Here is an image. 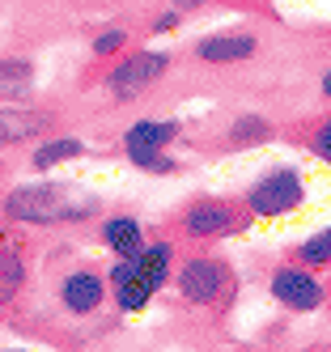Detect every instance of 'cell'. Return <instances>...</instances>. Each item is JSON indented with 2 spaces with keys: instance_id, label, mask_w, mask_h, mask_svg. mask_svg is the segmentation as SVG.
I'll use <instances>...</instances> for the list:
<instances>
[{
  "instance_id": "cell-1",
  "label": "cell",
  "mask_w": 331,
  "mask_h": 352,
  "mask_svg": "<svg viewBox=\"0 0 331 352\" xmlns=\"http://www.w3.org/2000/svg\"><path fill=\"white\" fill-rule=\"evenodd\" d=\"M174 289L178 297L195 310H213L229 297L234 289V272H229L225 259H213V255H191L174 267Z\"/></svg>"
},
{
  "instance_id": "cell-2",
  "label": "cell",
  "mask_w": 331,
  "mask_h": 352,
  "mask_svg": "<svg viewBox=\"0 0 331 352\" xmlns=\"http://www.w3.org/2000/svg\"><path fill=\"white\" fill-rule=\"evenodd\" d=\"M255 217L246 204H238V199H195V204H187L183 212H178V234L191 238V242H213V238H229L246 230Z\"/></svg>"
},
{
  "instance_id": "cell-3",
  "label": "cell",
  "mask_w": 331,
  "mask_h": 352,
  "mask_svg": "<svg viewBox=\"0 0 331 352\" xmlns=\"http://www.w3.org/2000/svg\"><path fill=\"white\" fill-rule=\"evenodd\" d=\"M76 208L64 183H25L5 195V217L21 225H56V221H76Z\"/></svg>"
},
{
  "instance_id": "cell-4",
  "label": "cell",
  "mask_w": 331,
  "mask_h": 352,
  "mask_svg": "<svg viewBox=\"0 0 331 352\" xmlns=\"http://www.w3.org/2000/svg\"><path fill=\"white\" fill-rule=\"evenodd\" d=\"M306 199V183H301V170L293 166H276L268 170L264 179H255L242 204L250 208L255 221H276V217H289L297 204Z\"/></svg>"
},
{
  "instance_id": "cell-5",
  "label": "cell",
  "mask_w": 331,
  "mask_h": 352,
  "mask_svg": "<svg viewBox=\"0 0 331 352\" xmlns=\"http://www.w3.org/2000/svg\"><path fill=\"white\" fill-rule=\"evenodd\" d=\"M272 297L285 306L289 314H314L323 301H327V285H323V276L319 267H306V263H280L272 272V280H268Z\"/></svg>"
},
{
  "instance_id": "cell-6",
  "label": "cell",
  "mask_w": 331,
  "mask_h": 352,
  "mask_svg": "<svg viewBox=\"0 0 331 352\" xmlns=\"http://www.w3.org/2000/svg\"><path fill=\"white\" fill-rule=\"evenodd\" d=\"M166 68H170V56L166 52H127V56L115 60V68L102 81H107V89H111L115 102H136L140 94L153 89V81H158Z\"/></svg>"
},
{
  "instance_id": "cell-7",
  "label": "cell",
  "mask_w": 331,
  "mask_h": 352,
  "mask_svg": "<svg viewBox=\"0 0 331 352\" xmlns=\"http://www.w3.org/2000/svg\"><path fill=\"white\" fill-rule=\"evenodd\" d=\"M107 293H111L107 276H98L89 267H76V272H68L60 280V306L68 314H76V318H85V314H94L102 301H107Z\"/></svg>"
},
{
  "instance_id": "cell-8",
  "label": "cell",
  "mask_w": 331,
  "mask_h": 352,
  "mask_svg": "<svg viewBox=\"0 0 331 352\" xmlns=\"http://www.w3.org/2000/svg\"><path fill=\"white\" fill-rule=\"evenodd\" d=\"M259 52V38L246 34V30H229V34H209L191 47V56L200 64H238V60H250Z\"/></svg>"
},
{
  "instance_id": "cell-9",
  "label": "cell",
  "mask_w": 331,
  "mask_h": 352,
  "mask_svg": "<svg viewBox=\"0 0 331 352\" xmlns=\"http://www.w3.org/2000/svg\"><path fill=\"white\" fill-rule=\"evenodd\" d=\"M51 123H56V115L39 111V107H0V148L39 140Z\"/></svg>"
},
{
  "instance_id": "cell-10",
  "label": "cell",
  "mask_w": 331,
  "mask_h": 352,
  "mask_svg": "<svg viewBox=\"0 0 331 352\" xmlns=\"http://www.w3.org/2000/svg\"><path fill=\"white\" fill-rule=\"evenodd\" d=\"M107 280H111V297H115V306H119L123 314H140V310L149 306L153 289L145 285V276L136 272V263H132V259H115V267L107 272Z\"/></svg>"
},
{
  "instance_id": "cell-11",
  "label": "cell",
  "mask_w": 331,
  "mask_h": 352,
  "mask_svg": "<svg viewBox=\"0 0 331 352\" xmlns=\"http://www.w3.org/2000/svg\"><path fill=\"white\" fill-rule=\"evenodd\" d=\"M132 263H136V272L145 276V285H149L153 293H162L166 280L174 276V242H170V238L145 242V250H140V255H132Z\"/></svg>"
},
{
  "instance_id": "cell-12",
  "label": "cell",
  "mask_w": 331,
  "mask_h": 352,
  "mask_svg": "<svg viewBox=\"0 0 331 352\" xmlns=\"http://www.w3.org/2000/svg\"><path fill=\"white\" fill-rule=\"evenodd\" d=\"M178 132H183L178 119H136L123 132V148H170Z\"/></svg>"
},
{
  "instance_id": "cell-13",
  "label": "cell",
  "mask_w": 331,
  "mask_h": 352,
  "mask_svg": "<svg viewBox=\"0 0 331 352\" xmlns=\"http://www.w3.org/2000/svg\"><path fill=\"white\" fill-rule=\"evenodd\" d=\"M102 242H107V250H115V259H132L145 250V230L136 217H107L102 221Z\"/></svg>"
},
{
  "instance_id": "cell-14",
  "label": "cell",
  "mask_w": 331,
  "mask_h": 352,
  "mask_svg": "<svg viewBox=\"0 0 331 352\" xmlns=\"http://www.w3.org/2000/svg\"><path fill=\"white\" fill-rule=\"evenodd\" d=\"M30 85H34V68L25 56L0 60V98H5V102H21V98L30 94Z\"/></svg>"
},
{
  "instance_id": "cell-15",
  "label": "cell",
  "mask_w": 331,
  "mask_h": 352,
  "mask_svg": "<svg viewBox=\"0 0 331 352\" xmlns=\"http://www.w3.org/2000/svg\"><path fill=\"white\" fill-rule=\"evenodd\" d=\"M85 153V144L76 140V136H51L34 148V157H30V170H51V166H60V162H72V157H81Z\"/></svg>"
},
{
  "instance_id": "cell-16",
  "label": "cell",
  "mask_w": 331,
  "mask_h": 352,
  "mask_svg": "<svg viewBox=\"0 0 331 352\" xmlns=\"http://www.w3.org/2000/svg\"><path fill=\"white\" fill-rule=\"evenodd\" d=\"M21 285H25V263H21V255H17V250H9V246H0V310H5L9 301L21 293Z\"/></svg>"
},
{
  "instance_id": "cell-17",
  "label": "cell",
  "mask_w": 331,
  "mask_h": 352,
  "mask_svg": "<svg viewBox=\"0 0 331 352\" xmlns=\"http://www.w3.org/2000/svg\"><path fill=\"white\" fill-rule=\"evenodd\" d=\"M268 136H272V123L264 115H255V111H246V115H238L229 123V144L234 148H250V144H259Z\"/></svg>"
},
{
  "instance_id": "cell-18",
  "label": "cell",
  "mask_w": 331,
  "mask_h": 352,
  "mask_svg": "<svg viewBox=\"0 0 331 352\" xmlns=\"http://www.w3.org/2000/svg\"><path fill=\"white\" fill-rule=\"evenodd\" d=\"M293 259L306 263V267H331V230H319V234H310L306 242H297Z\"/></svg>"
},
{
  "instance_id": "cell-19",
  "label": "cell",
  "mask_w": 331,
  "mask_h": 352,
  "mask_svg": "<svg viewBox=\"0 0 331 352\" xmlns=\"http://www.w3.org/2000/svg\"><path fill=\"white\" fill-rule=\"evenodd\" d=\"M123 153H127L132 166H140L149 174H174L178 170V157H170L166 148H123Z\"/></svg>"
},
{
  "instance_id": "cell-20",
  "label": "cell",
  "mask_w": 331,
  "mask_h": 352,
  "mask_svg": "<svg viewBox=\"0 0 331 352\" xmlns=\"http://www.w3.org/2000/svg\"><path fill=\"white\" fill-rule=\"evenodd\" d=\"M127 47V30L123 26H111V30H102V34H94V43H89V52L98 56V60H111V56H119Z\"/></svg>"
},
{
  "instance_id": "cell-21",
  "label": "cell",
  "mask_w": 331,
  "mask_h": 352,
  "mask_svg": "<svg viewBox=\"0 0 331 352\" xmlns=\"http://www.w3.org/2000/svg\"><path fill=\"white\" fill-rule=\"evenodd\" d=\"M310 153H314L323 166H331V115L319 123L314 132H310Z\"/></svg>"
},
{
  "instance_id": "cell-22",
  "label": "cell",
  "mask_w": 331,
  "mask_h": 352,
  "mask_svg": "<svg viewBox=\"0 0 331 352\" xmlns=\"http://www.w3.org/2000/svg\"><path fill=\"white\" fill-rule=\"evenodd\" d=\"M178 17H183V9H170V13H162L158 21H153V34H166V30H174V26H178Z\"/></svg>"
},
{
  "instance_id": "cell-23",
  "label": "cell",
  "mask_w": 331,
  "mask_h": 352,
  "mask_svg": "<svg viewBox=\"0 0 331 352\" xmlns=\"http://www.w3.org/2000/svg\"><path fill=\"white\" fill-rule=\"evenodd\" d=\"M174 9H200V5H209V0H170Z\"/></svg>"
},
{
  "instance_id": "cell-24",
  "label": "cell",
  "mask_w": 331,
  "mask_h": 352,
  "mask_svg": "<svg viewBox=\"0 0 331 352\" xmlns=\"http://www.w3.org/2000/svg\"><path fill=\"white\" fill-rule=\"evenodd\" d=\"M319 89H323V98H327V102H331V68L323 72V81H319Z\"/></svg>"
},
{
  "instance_id": "cell-25",
  "label": "cell",
  "mask_w": 331,
  "mask_h": 352,
  "mask_svg": "<svg viewBox=\"0 0 331 352\" xmlns=\"http://www.w3.org/2000/svg\"><path fill=\"white\" fill-rule=\"evenodd\" d=\"M327 306H331V280H327Z\"/></svg>"
}]
</instances>
